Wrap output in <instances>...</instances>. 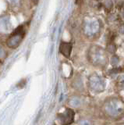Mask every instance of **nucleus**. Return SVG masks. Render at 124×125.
Listing matches in <instances>:
<instances>
[{"mask_svg": "<svg viewBox=\"0 0 124 125\" xmlns=\"http://www.w3.org/2000/svg\"><path fill=\"white\" fill-rule=\"evenodd\" d=\"M25 33V31L24 28V26L21 25L18 27V28L14 31V32L11 34V36L7 40V45L11 48H15V40L17 39V42L20 44V42L22 41L24 34Z\"/></svg>", "mask_w": 124, "mask_h": 125, "instance_id": "nucleus-1", "label": "nucleus"}, {"mask_svg": "<svg viewBox=\"0 0 124 125\" xmlns=\"http://www.w3.org/2000/svg\"><path fill=\"white\" fill-rule=\"evenodd\" d=\"M73 45L69 42H61L59 45V52L63 55L65 57L69 58L70 56Z\"/></svg>", "mask_w": 124, "mask_h": 125, "instance_id": "nucleus-2", "label": "nucleus"}, {"mask_svg": "<svg viewBox=\"0 0 124 125\" xmlns=\"http://www.w3.org/2000/svg\"><path fill=\"white\" fill-rule=\"evenodd\" d=\"M61 116L62 120L63 121L64 124H71L73 121V118H74V112L70 109H67L66 112L61 115Z\"/></svg>", "mask_w": 124, "mask_h": 125, "instance_id": "nucleus-3", "label": "nucleus"}, {"mask_svg": "<svg viewBox=\"0 0 124 125\" xmlns=\"http://www.w3.org/2000/svg\"><path fill=\"white\" fill-rule=\"evenodd\" d=\"M33 1H34V2H36V3H37V2H38V0H33Z\"/></svg>", "mask_w": 124, "mask_h": 125, "instance_id": "nucleus-4", "label": "nucleus"}]
</instances>
